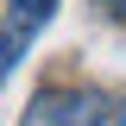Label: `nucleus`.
Segmentation results:
<instances>
[{
  "label": "nucleus",
  "mask_w": 126,
  "mask_h": 126,
  "mask_svg": "<svg viewBox=\"0 0 126 126\" xmlns=\"http://www.w3.org/2000/svg\"><path fill=\"white\" fill-rule=\"evenodd\" d=\"M94 6H107L113 19H126V0H94Z\"/></svg>",
  "instance_id": "7ed1b4c3"
},
{
  "label": "nucleus",
  "mask_w": 126,
  "mask_h": 126,
  "mask_svg": "<svg viewBox=\"0 0 126 126\" xmlns=\"http://www.w3.org/2000/svg\"><path fill=\"white\" fill-rule=\"evenodd\" d=\"M113 126H126V107H120V113H113Z\"/></svg>",
  "instance_id": "20e7f679"
},
{
  "label": "nucleus",
  "mask_w": 126,
  "mask_h": 126,
  "mask_svg": "<svg viewBox=\"0 0 126 126\" xmlns=\"http://www.w3.org/2000/svg\"><path fill=\"white\" fill-rule=\"evenodd\" d=\"M50 13H57V0H0V88L32 50V38L50 25Z\"/></svg>",
  "instance_id": "f03ea898"
},
{
  "label": "nucleus",
  "mask_w": 126,
  "mask_h": 126,
  "mask_svg": "<svg viewBox=\"0 0 126 126\" xmlns=\"http://www.w3.org/2000/svg\"><path fill=\"white\" fill-rule=\"evenodd\" d=\"M107 107H113V101L101 88H44L25 107V126H107L113 120Z\"/></svg>",
  "instance_id": "f257e3e1"
}]
</instances>
